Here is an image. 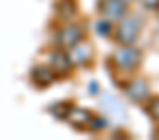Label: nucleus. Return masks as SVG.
I'll list each match as a JSON object with an SVG mask.
<instances>
[{
    "instance_id": "f257e3e1",
    "label": "nucleus",
    "mask_w": 159,
    "mask_h": 140,
    "mask_svg": "<svg viewBox=\"0 0 159 140\" xmlns=\"http://www.w3.org/2000/svg\"><path fill=\"white\" fill-rule=\"evenodd\" d=\"M144 60V52L135 47V45H122V49L114 50L109 63L111 67H114L118 73H124V75H131L133 71L140 67Z\"/></svg>"
},
{
    "instance_id": "f03ea898",
    "label": "nucleus",
    "mask_w": 159,
    "mask_h": 140,
    "mask_svg": "<svg viewBox=\"0 0 159 140\" xmlns=\"http://www.w3.org/2000/svg\"><path fill=\"white\" fill-rule=\"evenodd\" d=\"M140 28H142L140 17H137V15H133V17L124 15L118 21V24L112 30V34H114L116 43H120V45H135V41L140 36Z\"/></svg>"
},
{
    "instance_id": "7ed1b4c3",
    "label": "nucleus",
    "mask_w": 159,
    "mask_h": 140,
    "mask_svg": "<svg viewBox=\"0 0 159 140\" xmlns=\"http://www.w3.org/2000/svg\"><path fill=\"white\" fill-rule=\"evenodd\" d=\"M84 39V28L81 24H75V23H67L64 24L58 34H56V43L60 49L69 50L71 47H75L77 43H81Z\"/></svg>"
},
{
    "instance_id": "20e7f679",
    "label": "nucleus",
    "mask_w": 159,
    "mask_h": 140,
    "mask_svg": "<svg viewBox=\"0 0 159 140\" xmlns=\"http://www.w3.org/2000/svg\"><path fill=\"white\" fill-rule=\"evenodd\" d=\"M49 65L51 69L56 73V77H67L71 73V69H73V63H71V58H69V52L66 49H54L49 56Z\"/></svg>"
},
{
    "instance_id": "39448f33",
    "label": "nucleus",
    "mask_w": 159,
    "mask_h": 140,
    "mask_svg": "<svg viewBox=\"0 0 159 140\" xmlns=\"http://www.w3.org/2000/svg\"><path fill=\"white\" fill-rule=\"evenodd\" d=\"M56 73L51 69L49 63H38L32 67V71H30V81L36 88L43 90V88H49L56 82Z\"/></svg>"
},
{
    "instance_id": "423d86ee",
    "label": "nucleus",
    "mask_w": 159,
    "mask_h": 140,
    "mask_svg": "<svg viewBox=\"0 0 159 140\" xmlns=\"http://www.w3.org/2000/svg\"><path fill=\"white\" fill-rule=\"evenodd\" d=\"M124 90H125L129 101H133V103H137V105H144L146 99L152 95L148 82H146L144 79H139V77H137V79H131V81L124 86Z\"/></svg>"
},
{
    "instance_id": "0eeeda50",
    "label": "nucleus",
    "mask_w": 159,
    "mask_h": 140,
    "mask_svg": "<svg viewBox=\"0 0 159 140\" xmlns=\"http://www.w3.org/2000/svg\"><path fill=\"white\" fill-rule=\"evenodd\" d=\"M99 13L109 21H120L124 15H127V4L124 0H99L98 4Z\"/></svg>"
},
{
    "instance_id": "6e6552de",
    "label": "nucleus",
    "mask_w": 159,
    "mask_h": 140,
    "mask_svg": "<svg viewBox=\"0 0 159 140\" xmlns=\"http://www.w3.org/2000/svg\"><path fill=\"white\" fill-rule=\"evenodd\" d=\"M69 58H71V63L73 65H79V67H84L88 65L92 60H94V49L90 43H86L84 39L81 43H77L75 47H71L69 50Z\"/></svg>"
},
{
    "instance_id": "1a4fd4ad",
    "label": "nucleus",
    "mask_w": 159,
    "mask_h": 140,
    "mask_svg": "<svg viewBox=\"0 0 159 140\" xmlns=\"http://www.w3.org/2000/svg\"><path fill=\"white\" fill-rule=\"evenodd\" d=\"M92 116H94V114H92L88 108L75 107V105H73V108L69 110V114H67L66 121H67L71 127L79 129V131H84V129H88V123H90Z\"/></svg>"
},
{
    "instance_id": "9d476101",
    "label": "nucleus",
    "mask_w": 159,
    "mask_h": 140,
    "mask_svg": "<svg viewBox=\"0 0 159 140\" xmlns=\"http://www.w3.org/2000/svg\"><path fill=\"white\" fill-rule=\"evenodd\" d=\"M56 15L62 21L69 23L77 15V2H75V0H60L58 6H56Z\"/></svg>"
},
{
    "instance_id": "9b49d317",
    "label": "nucleus",
    "mask_w": 159,
    "mask_h": 140,
    "mask_svg": "<svg viewBox=\"0 0 159 140\" xmlns=\"http://www.w3.org/2000/svg\"><path fill=\"white\" fill-rule=\"evenodd\" d=\"M71 108H73V101H60V103L51 105V107H49V112H51L56 120H66Z\"/></svg>"
},
{
    "instance_id": "f8f14e48",
    "label": "nucleus",
    "mask_w": 159,
    "mask_h": 140,
    "mask_svg": "<svg viewBox=\"0 0 159 140\" xmlns=\"http://www.w3.org/2000/svg\"><path fill=\"white\" fill-rule=\"evenodd\" d=\"M144 110H146V114L153 120V121H157L159 123V95H155V97H148L146 99V103H144Z\"/></svg>"
},
{
    "instance_id": "ddd939ff",
    "label": "nucleus",
    "mask_w": 159,
    "mask_h": 140,
    "mask_svg": "<svg viewBox=\"0 0 159 140\" xmlns=\"http://www.w3.org/2000/svg\"><path fill=\"white\" fill-rule=\"evenodd\" d=\"M96 30H98V34H99L101 37H109V36L112 34V30H114L112 21H109V19H99L98 24H96Z\"/></svg>"
},
{
    "instance_id": "4468645a",
    "label": "nucleus",
    "mask_w": 159,
    "mask_h": 140,
    "mask_svg": "<svg viewBox=\"0 0 159 140\" xmlns=\"http://www.w3.org/2000/svg\"><path fill=\"white\" fill-rule=\"evenodd\" d=\"M105 127H107V120H105L103 116H92V120H90V123H88V131L99 133V131H103Z\"/></svg>"
},
{
    "instance_id": "2eb2a0df",
    "label": "nucleus",
    "mask_w": 159,
    "mask_h": 140,
    "mask_svg": "<svg viewBox=\"0 0 159 140\" xmlns=\"http://www.w3.org/2000/svg\"><path fill=\"white\" fill-rule=\"evenodd\" d=\"M140 4L148 11H159V0H140Z\"/></svg>"
},
{
    "instance_id": "dca6fc26",
    "label": "nucleus",
    "mask_w": 159,
    "mask_h": 140,
    "mask_svg": "<svg viewBox=\"0 0 159 140\" xmlns=\"http://www.w3.org/2000/svg\"><path fill=\"white\" fill-rule=\"evenodd\" d=\"M90 92H92V95H96V94H98V84H96V82H92V84H90Z\"/></svg>"
},
{
    "instance_id": "f3484780",
    "label": "nucleus",
    "mask_w": 159,
    "mask_h": 140,
    "mask_svg": "<svg viewBox=\"0 0 159 140\" xmlns=\"http://www.w3.org/2000/svg\"><path fill=\"white\" fill-rule=\"evenodd\" d=\"M124 2H125V4H129V2H133V0H124Z\"/></svg>"
}]
</instances>
